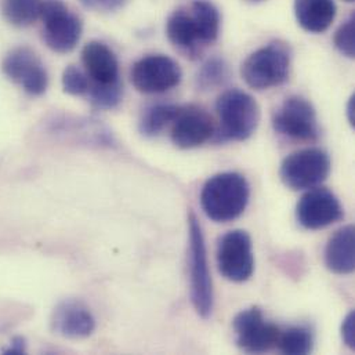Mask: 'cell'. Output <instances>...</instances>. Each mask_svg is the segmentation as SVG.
Instances as JSON below:
<instances>
[{
    "instance_id": "6da1fadb",
    "label": "cell",
    "mask_w": 355,
    "mask_h": 355,
    "mask_svg": "<svg viewBox=\"0 0 355 355\" xmlns=\"http://www.w3.org/2000/svg\"><path fill=\"white\" fill-rule=\"evenodd\" d=\"M220 32V12L209 0H195L188 7L178 8L166 24L169 40L180 51L196 57L200 50L211 44Z\"/></svg>"
},
{
    "instance_id": "7a4b0ae2",
    "label": "cell",
    "mask_w": 355,
    "mask_h": 355,
    "mask_svg": "<svg viewBox=\"0 0 355 355\" xmlns=\"http://www.w3.org/2000/svg\"><path fill=\"white\" fill-rule=\"evenodd\" d=\"M250 187L245 176L224 172L209 178L200 192V205L205 214L214 223H230L246 209Z\"/></svg>"
},
{
    "instance_id": "3957f363",
    "label": "cell",
    "mask_w": 355,
    "mask_h": 355,
    "mask_svg": "<svg viewBox=\"0 0 355 355\" xmlns=\"http://www.w3.org/2000/svg\"><path fill=\"white\" fill-rule=\"evenodd\" d=\"M189 227V248H188V268H189V296L196 314L207 320L214 309L213 279L210 275L207 250L202 227L193 213L188 217Z\"/></svg>"
},
{
    "instance_id": "277c9868",
    "label": "cell",
    "mask_w": 355,
    "mask_h": 355,
    "mask_svg": "<svg viewBox=\"0 0 355 355\" xmlns=\"http://www.w3.org/2000/svg\"><path fill=\"white\" fill-rule=\"evenodd\" d=\"M216 111L220 119L217 141H245L260 122L259 104L250 94L238 89L224 92L216 103Z\"/></svg>"
},
{
    "instance_id": "5b68a950",
    "label": "cell",
    "mask_w": 355,
    "mask_h": 355,
    "mask_svg": "<svg viewBox=\"0 0 355 355\" xmlns=\"http://www.w3.org/2000/svg\"><path fill=\"white\" fill-rule=\"evenodd\" d=\"M291 73V51L279 42L270 43L252 53L242 64L241 75L254 90H267L284 85Z\"/></svg>"
},
{
    "instance_id": "8992f818",
    "label": "cell",
    "mask_w": 355,
    "mask_h": 355,
    "mask_svg": "<svg viewBox=\"0 0 355 355\" xmlns=\"http://www.w3.org/2000/svg\"><path fill=\"white\" fill-rule=\"evenodd\" d=\"M43 22V40L55 53L72 51L82 35L79 17L62 0H43L40 17Z\"/></svg>"
},
{
    "instance_id": "52a82bcc",
    "label": "cell",
    "mask_w": 355,
    "mask_h": 355,
    "mask_svg": "<svg viewBox=\"0 0 355 355\" xmlns=\"http://www.w3.org/2000/svg\"><path fill=\"white\" fill-rule=\"evenodd\" d=\"M331 173V158L321 148H307L286 157L281 165L282 182L293 189H310L324 182Z\"/></svg>"
},
{
    "instance_id": "ba28073f",
    "label": "cell",
    "mask_w": 355,
    "mask_h": 355,
    "mask_svg": "<svg viewBox=\"0 0 355 355\" xmlns=\"http://www.w3.org/2000/svg\"><path fill=\"white\" fill-rule=\"evenodd\" d=\"M217 267L231 282H246L254 271V254L250 235L243 230L224 234L217 245Z\"/></svg>"
},
{
    "instance_id": "9c48e42d",
    "label": "cell",
    "mask_w": 355,
    "mask_h": 355,
    "mask_svg": "<svg viewBox=\"0 0 355 355\" xmlns=\"http://www.w3.org/2000/svg\"><path fill=\"white\" fill-rule=\"evenodd\" d=\"M236 346L250 354H261L277 347L279 328L268 322L259 307H250L238 313L232 321Z\"/></svg>"
},
{
    "instance_id": "30bf717a",
    "label": "cell",
    "mask_w": 355,
    "mask_h": 355,
    "mask_svg": "<svg viewBox=\"0 0 355 355\" xmlns=\"http://www.w3.org/2000/svg\"><path fill=\"white\" fill-rule=\"evenodd\" d=\"M272 126L277 133L300 141H315L320 137L317 112L313 104L299 96L284 101L274 115Z\"/></svg>"
},
{
    "instance_id": "8fae6325",
    "label": "cell",
    "mask_w": 355,
    "mask_h": 355,
    "mask_svg": "<svg viewBox=\"0 0 355 355\" xmlns=\"http://www.w3.org/2000/svg\"><path fill=\"white\" fill-rule=\"evenodd\" d=\"M182 78L178 62L164 54H153L139 60L130 72L133 86L144 94H159L180 85Z\"/></svg>"
},
{
    "instance_id": "7c38bea8",
    "label": "cell",
    "mask_w": 355,
    "mask_h": 355,
    "mask_svg": "<svg viewBox=\"0 0 355 355\" xmlns=\"http://www.w3.org/2000/svg\"><path fill=\"white\" fill-rule=\"evenodd\" d=\"M4 75L31 96H42L49 87V75L42 60L29 47H15L3 60Z\"/></svg>"
},
{
    "instance_id": "4fadbf2b",
    "label": "cell",
    "mask_w": 355,
    "mask_h": 355,
    "mask_svg": "<svg viewBox=\"0 0 355 355\" xmlns=\"http://www.w3.org/2000/svg\"><path fill=\"white\" fill-rule=\"evenodd\" d=\"M345 217L339 198L328 188L314 187L307 191L296 206L297 223L306 230H322Z\"/></svg>"
},
{
    "instance_id": "5bb4252c",
    "label": "cell",
    "mask_w": 355,
    "mask_h": 355,
    "mask_svg": "<svg viewBox=\"0 0 355 355\" xmlns=\"http://www.w3.org/2000/svg\"><path fill=\"white\" fill-rule=\"evenodd\" d=\"M214 135V123L207 111L198 105L180 107L172 122V141L182 148L191 150L200 147Z\"/></svg>"
},
{
    "instance_id": "9a60e30c",
    "label": "cell",
    "mask_w": 355,
    "mask_h": 355,
    "mask_svg": "<svg viewBox=\"0 0 355 355\" xmlns=\"http://www.w3.org/2000/svg\"><path fill=\"white\" fill-rule=\"evenodd\" d=\"M51 328L67 339H86L96 331V318L85 303L68 299L53 310Z\"/></svg>"
},
{
    "instance_id": "2e32d148",
    "label": "cell",
    "mask_w": 355,
    "mask_h": 355,
    "mask_svg": "<svg viewBox=\"0 0 355 355\" xmlns=\"http://www.w3.org/2000/svg\"><path fill=\"white\" fill-rule=\"evenodd\" d=\"M82 61L94 85H114L119 79V62L115 53L101 42H90L82 50Z\"/></svg>"
},
{
    "instance_id": "e0dca14e",
    "label": "cell",
    "mask_w": 355,
    "mask_h": 355,
    "mask_svg": "<svg viewBox=\"0 0 355 355\" xmlns=\"http://www.w3.org/2000/svg\"><path fill=\"white\" fill-rule=\"evenodd\" d=\"M325 264L338 275H349L355 268V230L346 225L338 230L325 248Z\"/></svg>"
},
{
    "instance_id": "ac0fdd59",
    "label": "cell",
    "mask_w": 355,
    "mask_h": 355,
    "mask_svg": "<svg viewBox=\"0 0 355 355\" xmlns=\"http://www.w3.org/2000/svg\"><path fill=\"white\" fill-rule=\"evenodd\" d=\"M299 25L311 33L325 32L336 17L335 0H295Z\"/></svg>"
},
{
    "instance_id": "d6986e66",
    "label": "cell",
    "mask_w": 355,
    "mask_h": 355,
    "mask_svg": "<svg viewBox=\"0 0 355 355\" xmlns=\"http://www.w3.org/2000/svg\"><path fill=\"white\" fill-rule=\"evenodd\" d=\"M180 105L175 104H155L148 107L140 119V133L146 137H155L172 125L178 115Z\"/></svg>"
},
{
    "instance_id": "ffe728a7",
    "label": "cell",
    "mask_w": 355,
    "mask_h": 355,
    "mask_svg": "<svg viewBox=\"0 0 355 355\" xmlns=\"http://www.w3.org/2000/svg\"><path fill=\"white\" fill-rule=\"evenodd\" d=\"M43 0H1L3 17L15 26H28L40 17Z\"/></svg>"
},
{
    "instance_id": "44dd1931",
    "label": "cell",
    "mask_w": 355,
    "mask_h": 355,
    "mask_svg": "<svg viewBox=\"0 0 355 355\" xmlns=\"http://www.w3.org/2000/svg\"><path fill=\"white\" fill-rule=\"evenodd\" d=\"M277 347L284 354H310L314 350V335L307 327H291L279 334Z\"/></svg>"
},
{
    "instance_id": "7402d4cb",
    "label": "cell",
    "mask_w": 355,
    "mask_h": 355,
    "mask_svg": "<svg viewBox=\"0 0 355 355\" xmlns=\"http://www.w3.org/2000/svg\"><path fill=\"white\" fill-rule=\"evenodd\" d=\"M228 65L223 58L213 57L207 60L198 72V86L203 90L214 89L224 85L228 79Z\"/></svg>"
},
{
    "instance_id": "603a6c76",
    "label": "cell",
    "mask_w": 355,
    "mask_h": 355,
    "mask_svg": "<svg viewBox=\"0 0 355 355\" xmlns=\"http://www.w3.org/2000/svg\"><path fill=\"white\" fill-rule=\"evenodd\" d=\"M89 100L98 110H112L119 105L123 96L122 82L114 85H94L90 82Z\"/></svg>"
},
{
    "instance_id": "cb8c5ba5",
    "label": "cell",
    "mask_w": 355,
    "mask_h": 355,
    "mask_svg": "<svg viewBox=\"0 0 355 355\" xmlns=\"http://www.w3.org/2000/svg\"><path fill=\"white\" fill-rule=\"evenodd\" d=\"M62 87L64 92L71 96H83L89 93L90 79L80 68L69 65L62 73Z\"/></svg>"
},
{
    "instance_id": "d4e9b609",
    "label": "cell",
    "mask_w": 355,
    "mask_h": 355,
    "mask_svg": "<svg viewBox=\"0 0 355 355\" xmlns=\"http://www.w3.org/2000/svg\"><path fill=\"white\" fill-rule=\"evenodd\" d=\"M335 46L336 49L346 57H355V19L352 15L346 22L340 25L335 35Z\"/></svg>"
},
{
    "instance_id": "484cf974",
    "label": "cell",
    "mask_w": 355,
    "mask_h": 355,
    "mask_svg": "<svg viewBox=\"0 0 355 355\" xmlns=\"http://www.w3.org/2000/svg\"><path fill=\"white\" fill-rule=\"evenodd\" d=\"M342 339L345 345L354 350L355 349V313L352 311L349 315L345 318L342 324Z\"/></svg>"
},
{
    "instance_id": "4316f807",
    "label": "cell",
    "mask_w": 355,
    "mask_h": 355,
    "mask_svg": "<svg viewBox=\"0 0 355 355\" xmlns=\"http://www.w3.org/2000/svg\"><path fill=\"white\" fill-rule=\"evenodd\" d=\"M86 7L97 11H112L122 7L126 0H80Z\"/></svg>"
},
{
    "instance_id": "83f0119b",
    "label": "cell",
    "mask_w": 355,
    "mask_h": 355,
    "mask_svg": "<svg viewBox=\"0 0 355 355\" xmlns=\"http://www.w3.org/2000/svg\"><path fill=\"white\" fill-rule=\"evenodd\" d=\"M25 340L22 338H15L10 343V346L4 350L6 354H24L25 353Z\"/></svg>"
},
{
    "instance_id": "f1b7e54d",
    "label": "cell",
    "mask_w": 355,
    "mask_h": 355,
    "mask_svg": "<svg viewBox=\"0 0 355 355\" xmlns=\"http://www.w3.org/2000/svg\"><path fill=\"white\" fill-rule=\"evenodd\" d=\"M354 96L350 98V104H349V108H347V114H349V119H350V123L354 125Z\"/></svg>"
},
{
    "instance_id": "f546056e",
    "label": "cell",
    "mask_w": 355,
    "mask_h": 355,
    "mask_svg": "<svg viewBox=\"0 0 355 355\" xmlns=\"http://www.w3.org/2000/svg\"><path fill=\"white\" fill-rule=\"evenodd\" d=\"M346 1H353V0H346Z\"/></svg>"
}]
</instances>
